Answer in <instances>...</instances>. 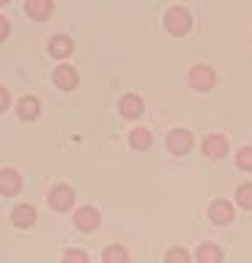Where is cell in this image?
<instances>
[{
    "instance_id": "cell-8",
    "label": "cell",
    "mask_w": 252,
    "mask_h": 263,
    "mask_svg": "<svg viewBox=\"0 0 252 263\" xmlns=\"http://www.w3.org/2000/svg\"><path fill=\"white\" fill-rule=\"evenodd\" d=\"M203 154L208 156V159H219V156L227 154V140L222 135H208L203 140Z\"/></svg>"
},
{
    "instance_id": "cell-15",
    "label": "cell",
    "mask_w": 252,
    "mask_h": 263,
    "mask_svg": "<svg viewBox=\"0 0 252 263\" xmlns=\"http://www.w3.org/2000/svg\"><path fill=\"white\" fill-rule=\"evenodd\" d=\"M198 263H222V250L217 244H200L198 247Z\"/></svg>"
},
{
    "instance_id": "cell-11",
    "label": "cell",
    "mask_w": 252,
    "mask_h": 263,
    "mask_svg": "<svg viewBox=\"0 0 252 263\" xmlns=\"http://www.w3.org/2000/svg\"><path fill=\"white\" fill-rule=\"evenodd\" d=\"M11 219H14V225H17V228H30L38 219V214H36L33 205L25 203V205H17V209L11 211Z\"/></svg>"
},
{
    "instance_id": "cell-22",
    "label": "cell",
    "mask_w": 252,
    "mask_h": 263,
    "mask_svg": "<svg viewBox=\"0 0 252 263\" xmlns=\"http://www.w3.org/2000/svg\"><path fill=\"white\" fill-rule=\"evenodd\" d=\"M6 36H9V20H6V16H0V41H3Z\"/></svg>"
},
{
    "instance_id": "cell-16",
    "label": "cell",
    "mask_w": 252,
    "mask_h": 263,
    "mask_svg": "<svg viewBox=\"0 0 252 263\" xmlns=\"http://www.w3.org/2000/svg\"><path fill=\"white\" fill-rule=\"evenodd\" d=\"M129 143H132V148H137V151H145V148H151L153 137H151L148 129L137 126V129H132V135H129Z\"/></svg>"
},
{
    "instance_id": "cell-10",
    "label": "cell",
    "mask_w": 252,
    "mask_h": 263,
    "mask_svg": "<svg viewBox=\"0 0 252 263\" xmlns=\"http://www.w3.org/2000/svg\"><path fill=\"white\" fill-rule=\"evenodd\" d=\"M118 110H121L124 118H137V115H143V99L134 96V93H126L118 102Z\"/></svg>"
},
{
    "instance_id": "cell-23",
    "label": "cell",
    "mask_w": 252,
    "mask_h": 263,
    "mask_svg": "<svg viewBox=\"0 0 252 263\" xmlns=\"http://www.w3.org/2000/svg\"><path fill=\"white\" fill-rule=\"evenodd\" d=\"M9 107V93H6V88H0V110H6Z\"/></svg>"
},
{
    "instance_id": "cell-1",
    "label": "cell",
    "mask_w": 252,
    "mask_h": 263,
    "mask_svg": "<svg viewBox=\"0 0 252 263\" xmlns=\"http://www.w3.org/2000/svg\"><path fill=\"white\" fill-rule=\"evenodd\" d=\"M165 28L173 33V36H184V33L192 28L189 11H186V8H181V6H173V8L165 14Z\"/></svg>"
},
{
    "instance_id": "cell-3",
    "label": "cell",
    "mask_w": 252,
    "mask_h": 263,
    "mask_svg": "<svg viewBox=\"0 0 252 263\" xmlns=\"http://www.w3.org/2000/svg\"><path fill=\"white\" fill-rule=\"evenodd\" d=\"M50 205H52L55 211H69L71 205H74V192H71V186H66V184L52 186V192H50Z\"/></svg>"
},
{
    "instance_id": "cell-6",
    "label": "cell",
    "mask_w": 252,
    "mask_h": 263,
    "mask_svg": "<svg viewBox=\"0 0 252 263\" xmlns=\"http://www.w3.org/2000/svg\"><path fill=\"white\" fill-rule=\"evenodd\" d=\"M22 189V176L11 167L0 170V195H17Z\"/></svg>"
},
{
    "instance_id": "cell-14",
    "label": "cell",
    "mask_w": 252,
    "mask_h": 263,
    "mask_svg": "<svg viewBox=\"0 0 252 263\" xmlns=\"http://www.w3.org/2000/svg\"><path fill=\"white\" fill-rule=\"evenodd\" d=\"M25 11L33 16V20H47L52 14V0H28Z\"/></svg>"
},
{
    "instance_id": "cell-17",
    "label": "cell",
    "mask_w": 252,
    "mask_h": 263,
    "mask_svg": "<svg viewBox=\"0 0 252 263\" xmlns=\"http://www.w3.org/2000/svg\"><path fill=\"white\" fill-rule=\"evenodd\" d=\"M104 263H129V252L124 250V247L112 244L104 250Z\"/></svg>"
},
{
    "instance_id": "cell-7",
    "label": "cell",
    "mask_w": 252,
    "mask_h": 263,
    "mask_svg": "<svg viewBox=\"0 0 252 263\" xmlns=\"http://www.w3.org/2000/svg\"><path fill=\"white\" fill-rule=\"evenodd\" d=\"M167 148L173 154H186L192 148V135L186 129H173L167 135Z\"/></svg>"
},
{
    "instance_id": "cell-5",
    "label": "cell",
    "mask_w": 252,
    "mask_h": 263,
    "mask_svg": "<svg viewBox=\"0 0 252 263\" xmlns=\"http://www.w3.org/2000/svg\"><path fill=\"white\" fill-rule=\"evenodd\" d=\"M52 80H55V85H58L61 90H71V88H77V82H80V74L74 66H58L52 74Z\"/></svg>"
},
{
    "instance_id": "cell-4",
    "label": "cell",
    "mask_w": 252,
    "mask_h": 263,
    "mask_svg": "<svg viewBox=\"0 0 252 263\" xmlns=\"http://www.w3.org/2000/svg\"><path fill=\"white\" fill-rule=\"evenodd\" d=\"M99 211L93 209V205H83L77 214H74V225L80 228V230H85V233H91V230H96L99 228Z\"/></svg>"
},
{
    "instance_id": "cell-9",
    "label": "cell",
    "mask_w": 252,
    "mask_h": 263,
    "mask_svg": "<svg viewBox=\"0 0 252 263\" xmlns=\"http://www.w3.org/2000/svg\"><path fill=\"white\" fill-rule=\"evenodd\" d=\"M208 217L217 222V225H230L233 222V205L227 200H214L208 209Z\"/></svg>"
},
{
    "instance_id": "cell-18",
    "label": "cell",
    "mask_w": 252,
    "mask_h": 263,
    "mask_svg": "<svg viewBox=\"0 0 252 263\" xmlns=\"http://www.w3.org/2000/svg\"><path fill=\"white\" fill-rule=\"evenodd\" d=\"M236 200H239L241 209H252V184H241L239 192H236Z\"/></svg>"
},
{
    "instance_id": "cell-13",
    "label": "cell",
    "mask_w": 252,
    "mask_h": 263,
    "mask_svg": "<svg viewBox=\"0 0 252 263\" xmlns=\"http://www.w3.org/2000/svg\"><path fill=\"white\" fill-rule=\"evenodd\" d=\"M71 52H74V41H71L69 36H52V39H50V55H55V58H69Z\"/></svg>"
},
{
    "instance_id": "cell-20",
    "label": "cell",
    "mask_w": 252,
    "mask_h": 263,
    "mask_svg": "<svg viewBox=\"0 0 252 263\" xmlns=\"http://www.w3.org/2000/svg\"><path fill=\"white\" fill-rule=\"evenodd\" d=\"M236 162H239L241 170H252V148H241V151L236 154Z\"/></svg>"
},
{
    "instance_id": "cell-2",
    "label": "cell",
    "mask_w": 252,
    "mask_h": 263,
    "mask_svg": "<svg viewBox=\"0 0 252 263\" xmlns=\"http://www.w3.org/2000/svg\"><path fill=\"white\" fill-rule=\"evenodd\" d=\"M189 85L198 88V90H211V88H214V69H211V66H203V63L192 66Z\"/></svg>"
},
{
    "instance_id": "cell-19",
    "label": "cell",
    "mask_w": 252,
    "mask_h": 263,
    "mask_svg": "<svg viewBox=\"0 0 252 263\" xmlns=\"http://www.w3.org/2000/svg\"><path fill=\"white\" fill-rule=\"evenodd\" d=\"M165 263H189V252H186L184 247H173V250L167 252Z\"/></svg>"
},
{
    "instance_id": "cell-12",
    "label": "cell",
    "mask_w": 252,
    "mask_h": 263,
    "mask_svg": "<svg viewBox=\"0 0 252 263\" xmlns=\"http://www.w3.org/2000/svg\"><path fill=\"white\" fill-rule=\"evenodd\" d=\"M17 112H20V118L33 121V118H38V112H42V104H38L36 96H22L17 102Z\"/></svg>"
},
{
    "instance_id": "cell-21",
    "label": "cell",
    "mask_w": 252,
    "mask_h": 263,
    "mask_svg": "<svg viewBox=\"0 0 252 263\" xmlns=\"http://www.w3.org/2000/svg\"><path fill=\"white\" fill-rule=\"evenodd\" d=\"M63 263H88V255L83 250H69L63 255Z\"/></svg>"
}]
</instances>
